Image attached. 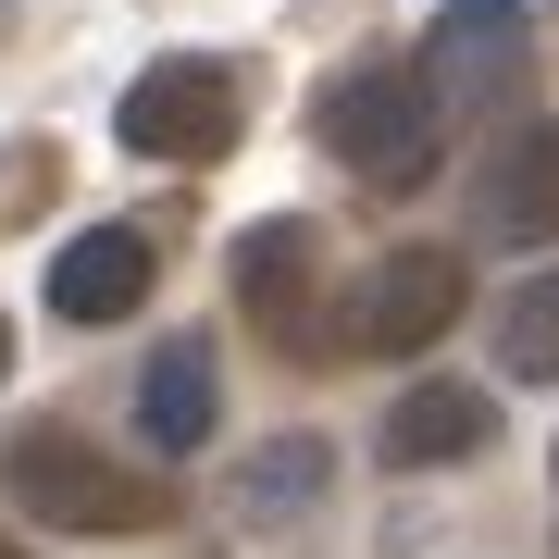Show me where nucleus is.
Returning a JSON list of instances; mask_svg holds the SVG:
<instances>
[{"label":"nucleus","instance_id":"obj_4","mask_svg":"<svg viewBox=\"0 0 559 559\" xmlns=\"http://www.w3.org/2000/svg\"><path fill=\"white\" fill-rule=\"evenodd\" d=\"M460 299H473V274H460V249H385L373 274H360V299H348V348H385V360H411V348H436Z\"/></svg>","mask_w":559,"mask_h":559},{"label":"nucleus","instance_id":"obj_12","mask_svg":"<svg viewBox=\"0 0 559 559\" xmlns=\"http://www.w3.org/2000/svg\"><path fill=\"white\" fill-rule=\"evenodd\" d=\"M311 485H323V460H311V448H274V460H249V473H237V510L274 522V510H299Z\"/></svg>","mask_w":559,"mask_h":559},{"label":"nucleus","instance_id":"obj_3","mask_svg":"<svg viewBox=\"0 0 559 559\" xmlns=\"http://www.w3.org/2000/svg\"><path fill=\"white\" fill-rule=\"evenodd\" d=\"M112 124H124L138 162H224L237 150V75L224 62H150Z\"/></svg>","mask_w":559,"mask_h":559},{"label":"nucleus","instance_id":"obj_6","mask_svg":"<svg viewBox=\"0 0 559 559\" xmlns=\"http://www.w3.org/2000/svg\"><path fill=\"white\" fill-rule=\"evenodd\" d=\"M473 224H485L498 249H547V237H559V138H547V124H510V138L485 150Z\"/></svg>","mask_w":559,"mask_h":559},{"label":"nucleus","instance_id":"obj_5","mask_svg":"<svg viewBox=\"0 0 559 559\" xmlns=\"http://www.w3.org/2000/svg\"><path fill=\"white\" fill-rule=\"evenodd\" d=\"M522 62H535V25H522L510 0H448V13L423 25V75H436L448 124L460 112H498L510 87H522Z\"/></svg>","mask_w":559,"mask_h":559},{"label":"nucleus","instance_id":"obj_1","mask_svg":"<svg viewBox=\"0 0 559 559\" xmlns=\"http://www.w3.org/2000/svg\"><path fill=\"white\" fill-rule=\"evenodd\" d=\"M323 150H336L360 187L411 200V187L448 162V100H436V75H423V62H360V75H336V87H323Z\"/></svg>","mask_w":559,"mask_h":559},{"label":"nucleus","instance_id":"obj_14","mask_svg":"<svg viewBox=\"0 0 559 559\" xmlns=\"http://www.w3.org/2000/svg\"><path fill=\"white\" fill-rule=\"evenodd\" d=\"M0 559H25V547H13V535H0Z\"/></svg>","mask_w":559,"mask_h":559},{"label":"nucleus","instance_id":"obj_8","mask_svg":"<svg viewBox=\"0 0 559 559\" xmlns=\"http://www.w3.org/2000/svg\"><path fill=\"white\" fill-rule=\"evenodd\" d=\"M237 299H249L261 323H286L299 348H323V336H311V224H299V212H274V224L237 237Z\"/></svg>","mask_w":559,"mask_h":559},{"label":"nucleus","instance_id":"obj_7","mask_svg":"<svg viewBox=\"0 0 559 559\" xmlns=\"http://www.w3.org/2000/svg\"><path fill=\"white\" fill-rule=\"evenodd\" d=\"M150 299V237L138 224H87V237L50 249V311L62 323H124Z\"/></svg>","mask_w":559,"mask_h":559},{"label":"nucleus","instance_id":"obj_13","mask_svg":"<svg viewBox=\"0 0 559 559\" xmlns=\"http://www.w3.org/2000/svg\"><path fill=\"white\" fill-rule=\"evenodd\" d=\"M0 373H13V336H0Z\"/></svg>","mask_w":559,"mask_h":559},{"label":"nucleus","instance_id":"obj_10","mask_svg":"<svg viewBox=\"0 0 559 559\" xmlns=\"http://www.w3.org/2000/svg\"><path fill=\"white\" fill-rule=\"evenodd\" d=\"M200 436H212V348H200V336H175V348L138 373V448L187 460Z\"/></svg>","mask_w":559,"mask_h":559},{"label":"nucleus","instance_id":"obj_11","mask_svg":"<svg viewBox=\"0 0 559 559\" xmlns=\"http://www.w3.org/2000/svg\"><path fill=\"white\" fill-rule=\"evenodd\" d=\"M498 373H522V385L559 373V274L510 286V311H498Z\"/></svg>","mask_w":559,"mask_h":559},{"label":"nucleus","instance_id":"obj_9","mask_svg":"<svg viewBox=\"0 0 559 559\" xmlns=\"http://www.w3.org/2000/svg\"><path fill=\"white\" fill-rule=\"evenodd\" d=\"M485 436H498V411H485L473 385H411V399L385 411V460H399V473H436V460H473Z\"/></svg>","mask_w":559,"mask_h":559},{"label":"nucleus","instance_id":"obj_2","mask_svg":"<svg viewBox=\"0 0 559 559\" xmlns=\"http://www.w3.org/2000/svg\"><path fill=\"white\" fill-rule=\"evenodd\" d=\"M0 498L25 522H62V535H150V522H175V485L100 460L87 436H13L0 448Z\"/></svg>","mask_w":559,"mask_h":559}]
</instances>
